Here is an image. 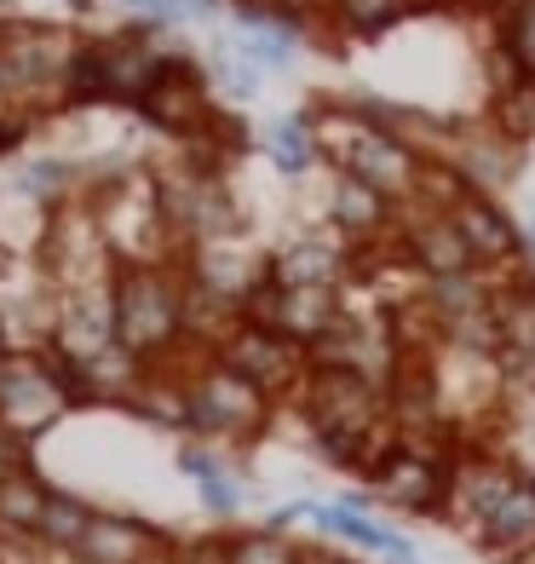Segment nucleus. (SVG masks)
Here are the masks:
<instances>
[{"label": "nucleus", "instance_id": "obj_3", "mask_svg": "<svg viewBox=\"0 0 535 564\" xmlns=\"http://www.w3.org/2000/svg\"><path fill=\"white\" fill-rule=\"evenodd\" d=\"M219 364H231L237 375H248L260 392L283 398V392H299L305 375H312V351H305L299 340H288L283 328H265V323H237L231 335H225L214 346Z\"/></svg>", "mask_w": 535, "mask_h": 564}, {"label": "nucleus", "instance_id": "obj_26", "mask_svg": "<svg viewBox=\"0 0 535 564\" xmlns=\"http://www.w3.org/2000/svg\"><path fill=\"white\" fill-rule=\"evenodd\" d=\"M529 564H535V558H529Z\"/></svg>", "mask_w": 535, "mask_h": 564}, {"label": "nucleus", "instance_id": "obj_4", "mask_svg": "<svg viewBox=\"0 0 535 564\" xmlns=\"http://www.w3.org/2000/svg\"><path fill=\"white\" fill-rule=\"evenodd\" d=\"M518 478H524V460H518L513 449H501V444H490V438L461 444V455H455V484H449V512H444V519H455L467 535H478V524L506 501V490H513Z\"/></svg>", "mask_w": 535, "mask_h": 564}, {"label": "nucleus", "instance_id": "obj_11", "mask_svg": "<svg viewBox=\"0 0 535 564\" xmlns=\"http://www.w3.org/2000/svg\"><path fill=\"white\" fill-rule=\"evenodd\" d=\"M449 162L467 173L472 191H506L518 178L524 156H518V139H506L501 127H483V133H461V144L449 150Z\"/></svg>", "mask_w": 535, "mask_h": 564}, {"label": "nucleus", "instance_id": "obj_2", "mask_svg": "<svg viewBox=\"0 0 535 564\" xmlns=\"http://www.w3.org/2000/svg\"><path fill=\"white\" fill-rule=\"evenodd\" d=\"M185 392H190V432H201V438L248 444V438H260L276 415V398L260 392L231 364H219V357H208V364L185 380Z\"/></svg>", "mask_w": 535, "mask_h": 564}, {"label": "nucleus", "instance_id": "obj_15", "mask_svg": "<svg viewBox=\"0 0 535 564\" xmlns=\"http://www.w3.org/2000/svg\"><path fill=\"white\" fill-rule=\"evenodd\" d=\"M178 467L196 478V490H201V501H208V512H219V519H237V512H242V484L225 473L208 449H178Z\"/></svg>", "mask_w": 535, "mask_h": 564}, {"label": "nucleus", "instance_id": "obj_9", "mask_svg": "<svg viewBox=\"0 0 535 564\" xmlns=\"http://www.w3.org/2000/svg\"><path fill=\"white\" fill-rule=\"evenodd\" d=\"M271 276L288 289H346L357 276V248L346 237H299L271 253Z\"/></svg>", "mask_w": 535, "mask_h": 564}, {"label": "nucleus", "instance_id": "obj_21", "mask_svg": "<svg viewBox=\"0 0 535 564\" xmlns=\"http://www.w3.org/2000/svg\"><path fill=\"white\" fill-rule=\"evenodd\" d=\"M461 7H472V12H490V18H501L506 7H513V0H461Z\"/></svg>", "mask_w": 535, "mask_h": 564}, {"label": "nucleus", "instance_id": "obj_13", "mask_svg": "<svg viewBox=\"0 0 535 564\" xmlns=\"http://www.w3.org/2000/svg\"><path fill=\"white\" fill-rule=\"evenodd\" d=\"M426 0H328V30H340L351 41H380L397 23H410Z\"/></svg>", "mask_w": 535, "mask_h": 564}, {"label": "nucleus", "instance_id": "obj_22", "mask_svg": "<svg viewBox=\"0 0 535 564\" xmlns=\"http://www.w3.org/2000/svg\"><path fill=\"white\" fill-rule=\"evenodd\" d=\"M144 564H185V558H173V553H150Z\"/></svg>", "mask_w": 535, "mask_h": 564}, {"label": "nucleus", "instance_id": "obj_16", "mask_svg": "<svg viewBox=\"0 0 535 564\" xmlns=\"http://www.w3.org/2000/svg\"><path fill=\"white\" fill-rule=\"evenodd\" d=\"M231 564H312V553L288 542V530H237L231 535Z\"/></svg>", "mask_w": 535, "mask_h": 564}, {"label": "nucleus", "instance_id": "obj_10", "mask_svg": "<svg viewBox=\"0 0 535 564\" xmlns=\"http://www.w3.org/2000/svg\"><path fill=\"white\" fill-rule=\"evenodd\" d=\"M472 542L495 564H529L535 558V478L529 473L506 490V501L490 512V519L478 524Z\"/></svg>", "mask_w": 535, "mask_h": 564}, {"label": "nucleus", "instance_id": "obj_20", "mask_svg": "<svg viewBox=\"0 0 535 564\" xmlns=\"http://www.w3.org/2000/svg\"><path fill=\"white\" fill-rule=\"evenodd\" d=\"M518 444H524V473L535 467V398H518Z\"/></svg>", "mask_w": 535, "mask_h": 564}, {"label": "nucleus", "instance_id": "obj_7", "mask_svg": "<svg viewBox=\"0 0 535 564\" xmlns=\"http://www.w3.org/2000/svg\"><path fill=\"white\" fill-rule=\"evenodd\" d=\"M397 219H403V208L386 191H374L351 173H335V191H328V230L335 237H346L351 248H374V242L397 237Z\"/></svg>", "mask_w": 535, "mask_h": 564}, {"label": "nucleus", "instance_id": "obj_19", "mask_svg": "<svg viewBox=\"0 0 535 564\" xmlns=\"http://www.w3.org/2000/svg\"><path fill=\"white\" fill-rule=\"evenodd\" d=\"M121 7H133V12L150 18V23H173V18L190 12V0H121Z\"/></svg>", "mask_w": 535, "mask_h": 564}, {"label": "nucleus", "instance_id": "obj_18", "mask_svg": "<svg viewBox=\"0 0 535 564\" xmlns=\"http://www.w3.org/2000/svg\"><path fill=\"white\" fill-rule=\"evenodd\" d=\"M92 524V512L81 501H69V496H46V512H41V530L46 542H58V547H81V535Z\"/></svg>", "mask_w": 535, "mask_h": 564}, {"label": "nucleus", "instance_id": "obj_17", "mask_svg": "<svg viewBox=\"0 0 535 564\" xmlns=\"http://www.w3.org/2000/svg\"><path fill=\"white\" fill-rule=\"evenodd\" d=\"M495 46L506 58H513L524 75H535V0H513L501 18H495Z\"/></svg>", "mask_w": 535, "mask_h": 564}, {"label": "nucleus", "instance_id": "obj_5", "mask_svg": "<svg viewBox=\"0 0 535 564\" xmlns=\"http://www.w3.org/2000/svg\"><path fill=\"white\" fill-rule=\"evenodd\" d=\"M397 265H410L421 282H438V276H461L478 271L472 248L461 237V225L449 214H432V208H403L397 219Z\"/></svg>", "mask_w": 535, "mask_h": 564}, {"label": "nucleus", "instance_id": "obj_1", "mask_svg": "<svg viewBox=\"0 0 535 564\" xmlns=\"http://www.w3.org/2000/svg\"><path fill=\"white\" fill-rule=\"evenodd\" d=\"M190 328V282L167 265H127L116 282V340L133 357H162Z\"/></svg>", "mask_w": 535, "mask_h": 564}, {"label": "nucleus", "instance_id": "obj_6", "mask_svg": "<svg viewBox=\"0 0 535 564\" xmlns=\"http://www.w3.org/2000/svg\"><path fill=\"white\" fill-rule=\"evenodd\" d=\"M449 219L461 225V237H467V248H472L478 271H495V276L524 271V260H529V230H524L513 214H506L490 191L461 196Z\"/></svg>", "mask_w": 535, "mask_h": 564}, {"label": "nucleus", "instance_id": "obj_14", "mask_svg": "<svg viewBox=\"0 0 535 564\" xmlns=\"http://www.w3.org/2000/svg\"><path fill=\"white\" fill-rule=\"evenodd\" d=\"M265 156L276 162V173H288V178L312 173V167L323 162L317 121H312V116H276V121L265 127Z\"/></svg>", "mask_w": 535, "mask_h": 564}, {"label": "nucleus", "instance_id": "obj_25", "mask_svg": "<svg viewBox=\"0 0 535 564\" xmlns=\"http://www.w3.org/2000/svg\"><path fill=\"white\" fill-rule=\"evenodd\" d=\"M529 478H535V467H529Z\"/></svg>", "mask_w": 535, "mask_h": 564}, {"label": "nucleus", "instance_id": "obj_12", "mask_svg": "<svg viewBox=\"0 0 535 564\" xmlns=\"http://www.w3.org/2000/svg\"><path fill=\"white\" fill-rule=\"evenodd\" d=\"M156 547H162V535L144 530L139 519H98L92 512V524H87L75 553H81V564H144Z\"/></svg>", "mask_w": 535, "mask_h": 564}, {"label": "nucleus", "instance_id": "obj_24", "mask_svg": "<svg viewBox=\"0 0 535 564\" xmlns=\"http://www.w3.org/2000/svg\"><path fill=\"white\" fill-rule=\"evenodd\" d=\"M328 564H363V558H328Z\"/></svg>", "mask_w": 535, "mask_h": 564}, {"label": "nucleus", "instance_id": "obj_23", "mask_svg": "<svg viewBox=\"0 0 535 564\" xmlns=\"http://www.w3.org/2000/svg\"><path fill=\"white\" fill-rule=\"evenodd\" d=\"M524 230H529V253H535V208H529V219H524Z\"/></svg>", "mask_w": 535, "mask_h": 564}, {"label": "nucleus", "instance_id": "obj_8", "mask_svg": "<svg viewBox=\"0 0 535 564\" xmlns=\"http://www.w3.org/2000/svg\"><path fill=\"white\" fill-rule=\"evenodd\" d=\"M69 403V375H53L41 364H0V421L12 432H41L46 421H58Z\"/></svg>", "mask_w": 535, "mask_h": 564}]
</instances>
